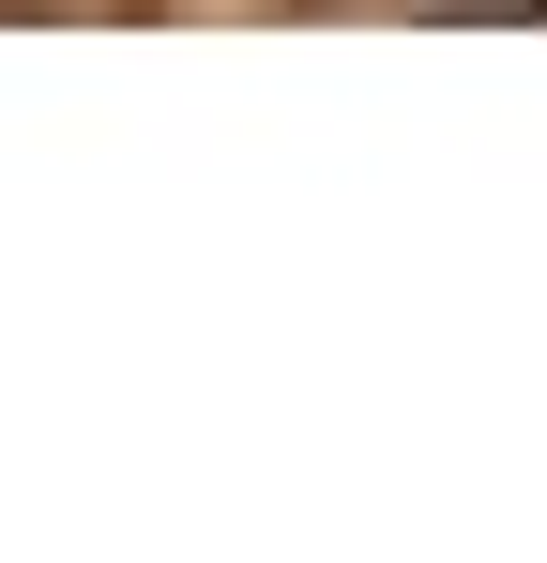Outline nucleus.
<instances>
[{
    "instance_id": "1",
    "label": "nucleus",
    "mask_w": 547,
    "mask_h": 563,
    "mask_svg": "<svg viewBox=\"0 0 547 563\" xmlns=\"http://www.w3.org/2000/svg\"><path fill=\"white\" fill-rule=\"evenodd\" d=\"M456 15H502V31H533V15H547V0H456Z\"/></svg>"
}]
</instances>
